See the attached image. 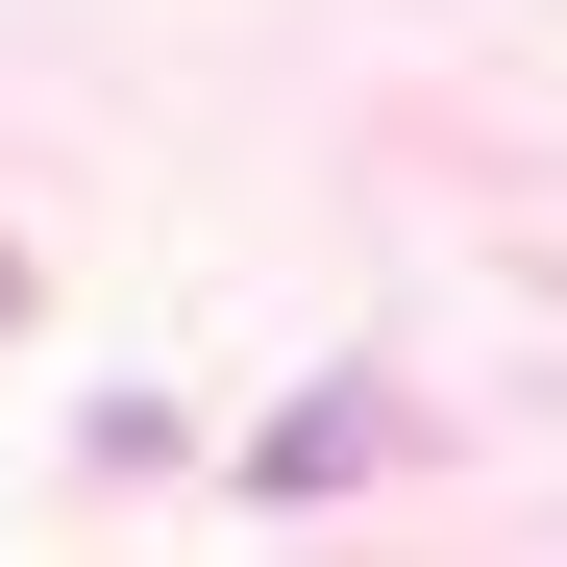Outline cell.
Wrapping results in <instances>:
<instances>
[{"label":"cell","instance_id":"obj_2","mask_svg":"<svg viewBox=\"0 0 567 567\" xmlns=\"http://www.w3.org/2000/svg\"><path fill=\"white\" fill-rule=\"evenodd\" d=\"M0 321H25V247H0Z\"/></svg>","mask_w":567,"mask_h":567},{"label":"cell","instance_id":"obj_1","mask_svg":"<svg viewBox=\"0 0 567 567\" xmlns=\"http://www.w3.org/2000/svg\"><path fill=\"white\" fill-rule=\"evenodd\" d=\"M370 468H395V370H321V395L247 444V494H271V518H321V494H370Z\"/></svg>","mask_w":567,"mask_h":567}]
</instances>
